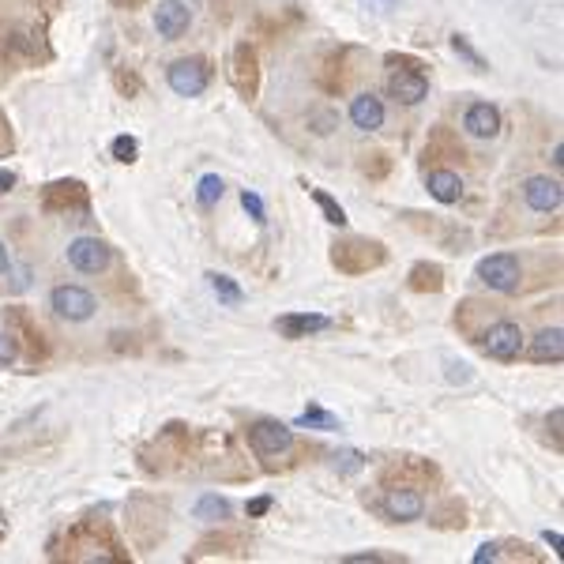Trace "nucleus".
Wrapping results in <instances>:
<instances>
[{
	"label": "nucleus",
	"mask_w": 564,
	"mask_h": 564,
	"mask_svg": "<svg viewBox=\"0 0 564 564\" xmlns=\"http://www.w3.org/2000/svg\"><path fill=\"white\" fill-rule=\"evenodd\" d=\"M222 192H226V185H222V177H218V174L200 177V188H196V196H200V204H204V207L218 204V200H222Z\"/></svg>",
	"instance_id": "b1692460"
},
{
	"label": "nucleus",
	"mask_w": 564,
	"mask_h": 564,
	"mask_svg": "<svg viewBox=\"0 0 564 564\" xmlns=\"http://www.w3.org/2000/svg\"><path fill=\"white\" fill-rule=\"evenodd\" d=\"M429 196L440 200V204H456L463 196L459 174H451V169H437V174H429Z\"/></svg>",
	"instance_id": "f3484780"
},
{
	"label": "nucleus",
	"mask_w": 564,
	"mask_h": 564,
	"mask_svg": "<svg viewBox=\"0 0 564 564\" xmlns=\"http://www.w3.org/2000/svg\"><path fill=\"white\" fill-rule=\"evenodd\" d=\"M275 327H278L282 338H308V335H317V331H327L331 320L320 317V313H287V317L275 320Z\"/></svg>",
	"instance_id": "ddd939ff"
},
{
	"label": "nucleus",
	"mask_w": 564,
	"mask_h": 564,
	"mask_svg": "<svg viewBox=\"0 0 564 564\" xmlns=\"http://www.w3.org/2000/svg\"><path fill=\"white\" fill-rule=\"evenodd\" d=\"M384 512L395 523H410V519H421V512H426V500H421L414 489H388L384 493Z\"/></svg>",
	"instance_id": "9b49d317"
},
{
	"label": "nucleus",
	"mask_w": 564,
	"mask_h": 564,
	"mask_svg": "<svg viewBox=\"0 0 564 564\" xmlns=\"http://www.w3.org/2000/svg\"><path fill=\"white\" fill-rule=\"evenodd\" d=\"M463 128L470 136H478V139H493L500 132V109L489 106V102H474L467 109V117H463Z\"/></svg>",
	"instance_id": "4468645a"
},
{
	"label": "nucleus",
	"mask_w": 564,
	"mask_h": 564,
	"mask_svg": "<svg viewBox=\"0 0 564 564\" xmlns=\"http://www.w3.org/2000/svg\"><path fill=\"white\" fill-rule=\"evenodd\" d=\"M486 560H497V546H482L474 553V564H486Z\"/></svg>",
	"instance_id": "473e14b6"
},
{
	"label": "nucleus",
	"mask_w": 564,
	"mask_h": 564,
	"mask_svg": "<svg viewBox=\"0 0 564 564\" xmlns=\"http://www.w3.org/2000/svg\"><path fill=\"white\" fill-rule=\"evenodd\" d=\"M207 278H211V290H215V297H218L222 305H241V301H245L241 287H237L230 275H207Z\"/></svg>",
	"instance_id": "aec40b11"
},
{
	"label": "nucleus",
	"mask_w": 564,
	"mask_h": 564,
	"mask_svg": "<svg viewBox=\"0 0 564 564\" xmlns=\"http://www.w3.org/2000/svg\"><path fill=\"white\" fill-rule=\"evenodd\" d=\"M109 260H113V252H109V245L98 241V237H76V241L68 245V264H72L76 271H83V275L106 271Z\"/></svg>",
	"instance_id": "20e7f679"
},
{
	"label": "nucleus",
	"mask_w": 564,
	"mask_h": 564,
	"mask_svg": "<svg viewBox=\"0 0 564 564\" xmlns=\"http://www.w3.org/2000/svg\"><path fill=\"white\" fill-rule=\"evenodd\" d=\"M388 91H391V98H399L403 106H418L421 98L429 95V83H426V76H421L418 68H399V72H391Z\"/></svg>",
	"instance_id": "1a4fd4ad"
},
{
	"label": "nucleus",
	"mask_w": 564,
	"mask_h": 564,
	"mask_svg": "<svg viewBox=\"0 0 564 564\" xmlns=\"http://www.w3.org/2000/svg\"><path fill=\"white\" fill-rule=\"evenodd\" d=\"M297 426H308V429H338V418L320 410V407H308L301 418H297Z\"/></svg>",
	"instance_id": "5701e85b"
},
{
	"label": "nucleus",
	"mask_w": 564,
	"mask_h": 564,
	"mask_svg": "<svg viewBox=\"0 0 564 564\" xmlns=\"http://www.w3.org/2000/svg\"><path fill=\"white\" fill-rule=\"evenodd\" d=\"M350 121H354L361 132H377V128L384 125V106H380V98L358 95V98L350 102Z\"/></svg>",
	"instance_id": "2eb2a0df"
},
{
	"label": "nucleus",
	"mask_w": 564,
	"mask_h": 564,
	"mask_svg": "<svg viewBox=\"0 0 564 564\" xmlns=\"http://www.w3.org/2000/svg\"><path fill=\"white\" fill-rule=\"evenodd\" d=\"M391 557H380V553H358V557H347V564H384Z\"/></svg>",
	"instance_id": "c85d7f7f"
},
{
	"label": "nucleus",
	"mask_w": 564,
	"mask_h": 564,
	"mask_svg": "<svg viewBox=\"0 0 564 564\" xmlns=\"http://www.w3.org/2000/svg\"><path fill=\"white\" fill-rule=\"evenodd\" d=\"M5 267H8V248L0 245V271H5Z\"/></svg>",
	"instance_id": "f704fd0d"
},
{
	"label": "nucleus",
	"mask_w": 564,
	"mask_h": 564,
	"mask_svg": "<svg viewBox=\"0 0 564 564\" xmlns=\"http://www.w3.org/2000/svg\"><path fill=\"white\" fill-rule=\"evenodd\" d=\"M234 83L241 95H257V53H252V45H237L234 49Z\"/></svg>",
	"instance_id": "dca6fc26"
},
{
	"label": "nucleus",
	"mask_w": 564,
	"mask_h": 564,
	"mask_svg": "<svg viewBox=\"0 0 564 564\" xmlns=\"http://www.w3.org/2000/svg\"><path fill=\"white\" fill-rule=\"evenodd\" d=\"M267 508H271V500H267V497H257V500L248 504V516H264Z\"/></svg>",
	"instance_id": "7c9ffc66"
},
{
	"label": "nucleus",
	"mask_w": 564,
	"mask_h": 564,
	"mask_svg": "<svg viewBox=\"0 0 564 564\" xmlns=\"http://www.w3.org/2000/svg\"><path fill=\"white\" fill-rule=\"evenodd\" d=\"M482 347H486V354L497 358V361H512V358H519V350H523V331H519L516 324L500 320V324H493V327L482 335Z\"/></svg>",
	"instance_id": "0eeeda50"
},
{
	"label": "nucleus",
	"mask_w": 564,
	"mask_h": 564,
	"mask_svg": "<svg viewBox=\"0 0 564 564\" xmlns=\"http://www.w3.org/2000/svg\"><path fill=\"white\" fill-rule=\"evenodd\" d=\"M49 305L61 320H91L95 317V297L83 287H56L49 294Z\"/></svg>",
	"instance_id": "39448f33"
},
{
	"label": "nucleus",
	"mask_w": 564,
	"mask_h": 564,
	"mask_svg": "<svg viewBox=\"0 0 564 564\" xmlns=\"http://www.w3.org/2000/svg\"><path fill=\"white\" fill-rule=\"evenodd\" d=\"M523 200H527V207H534V211L549 215V211H557V207H560L564 192H560V185H557V181H549V177H530V181L523 185Z\"/></svg>",
	"instance_id": "f8f14e48"
},
{
	"label": "nucleus",
	"mask_w": 564,
	"mask_h": 564,
	"mask_svg": "<svg viewBox=\"0 0 564 564\" xmlns=\"http://www.w3.org/2000/svg\"><path fill=\"white\" fill-rule=\"evenodd\" d=\"M87 207V188L79 181H56L45 188V211H83Z\"/></svg>",
	"instance_id": "9d476101"
},
{
	"label": "nucleus",
	"mask_w": 564,
	"mask_h": 564,
	"mask_svg": "<svg viewBox=\"0 0 564 564\" xmlns=\"http://www.w3.org/2000/svg\"><path fill=\"white\" fill-rule=\"evenodd\" d=\"M410 287H414V290H429V294H437V290L444 287V271H440L437 264H414V271H410Z\"/></svg>",
	"instance_id": "6ab92c4d"
},
{
	"label": "nucleus",
	"mask_w": 564,
	"mask_h": 564,
	"mask_svg": "<svg viewBox=\"0 0 564 564\" xmlns=\"http://www.w3.org/2000/svg\"><path fill=\"white\" fill-rule=\"evenodd\" d=\"M188 23H192V12L185 0H158V8H155V26H158V35L162 38H181L188 31Z\"/></svg>",
	"instance_id": "6e6552de"
},
{
	"label": "nucleus",
	"mask_w": 564,
	"mask_h": 564,
	"mask_svg": "<svg viewBox=\"0 0 564 564\" xmlns=\"http://www.w3.org/2000/svg\"><path fill=\"white\" fill-rule=\"evenodd\" d=\"M207 65L200 61V56H192V61H177L169 65V87H174L181 98H196L207 91Z\"/></svg>",
	"instance_id": "423d86ee"
},
{
	"label": "nucleus",
	"mask_w": 564,
	"mask_h": 564,
	"mask_svg": "<svg viewBox=\"0 0 564 564\" xmlns=\"http://www.w3.org/2000/svg\"><path fill=\"white\" fill-rule=\"evenodd\" d=\"M335 459H343V470H358L365 459L358 456V451H343V456H335Z\"/></svg>",
	"instance_id": "c756f323"
},
{
	"label": "nucleus",
	"mask_w": 564,
	"mask_h": 564,
	"mask_svg": "<svg viewBox=\"0 0 564 564\" xmlns=\"http://www.w3.org/2000/svg\"><path fill=\"white\" fill-rule=\"evenodd\" d=\"M241 207L248 211V218H252V222H267V211H264V200H260V196H257V192H248V188H245V192H241Z\"/></svg>",
	"instance_id": "a878e982"
},
{
	"label": "nucleus",
	"mask_w": 564,
	"mask_h": 564,
	"mask_svg": "<svg viewBox=\"0 0 564 564\" xmlns=\"http://www.w3.org/2000/svg\"><path fill=\"white\" fill-rule=\"evenodd\" d=\"M15 185V174H12V169H0V192H8Z\"/></svg>",
	"instance_id": "72a5a7b5"
},
{
	"label": "nucleus",
	"mask_w": 564,
	"mask_h": 564,
	"mask_svg": "<svg viewBox=\"0 0 564 564\" xmlns=\"http://www.w3.org/2000/svg\"><path fill=\"white\" fill-rule=\"evenodd\" d=\"M113 158H117V162H136V155H139V144H136V139L132 136H117V139H113Z\"/></svg>",
	"instance_id": "393cba45"
},
{
	"label": "nucleus",
	"mask_w": 564,
	"mask_h": 564,
	"mask_svg": "<svg viewBox=\"0 0 564 564\" xmlns=\"http://www.w3.org/2000/svg\"><path fill=\"white\" fill-rule=\"evenodd\" d=\"M248 448L257 451L264 459H275V456H287L294 448V433L282 426V421H252L248 426Z\"/></svg>",
	"instance_id": "f03ea898"
},
{
	"label": "nucleus",
	"mask_w": 564,
	"mask_h": 564,
	"mask_svg": "<svg viewBox=\"0 0 564 564\" xmlns=\"http://www.w3.org/2000/svg\"><path fill=\"white\" fill-rule=\"evenodd\" d=\"M331 260H335L338 271L361 275V271H369V267H380V264H384V245L365 241V237H350V241H343V245H335Z\"/></svg>",
	"instance_id": "f257e3e1"
},
{
	"label": "nucleus",
	"mask_w": 564,
	"mask_h": 564,
	"mask_svg": "<svg viewBox=\"0 0 564 564\" xmlns=\"http://www.w3.org/2000/svg\"><path fill=\"white\" fill-rule=\"evenodd\" d=\"M530 358H534V361H560V358H564V331H560V327L542 331L539 338H534Z\"/></svg>",
	"instance_id": "a211bd4d"
},
{
	"label": "nucleus",
	"mask_w": 564,
	"mask_h": 564,
	"mask_svg": "<svg viewBox=\"0 0 564 564\" xmlns=\"http://www.w3.org/2000/svg\"><path fill=\"white\" fill-rule=\"evenodd\" d=\"M196 516L207 519V523H222L226 516H230V504H226L222 497H215V493H207V497H200V504H196Z\"/></svg>",
	"instance_id": "412c9836"
},
{
	"label": "nucleus",
	"mask_w": 564,
	"mask_h": 564,
	"mask_svg": "<svg viewBox=\"0 0 564 564\" xmlns=\"http://www.w3.org/2000/svg\"><path fill=\"white\" fill-rule=\"evenodd\" d=\"M308 196H313V200H317V207L324 211V218H327L331 226H347V211L338 207L327 192H320V188H308Z\"/></svg>",
	"instance_id": "4be33fe9"
},
{
	"label": "nucleus",
	"mask_w": 564,
	"mask_h": 564,
	"mask_svg": "<svg viewBox=\"0 0 564 564\" xmlns=\"http://www.w3.org/2000/svg\"><path fill=\"white\" fill-rule=\"evenodd\" d=\"M478 278H482L486 287L497 290V294H512L519 287V260L512 257V252H497V257H486L482 264H478Z\"/></svg>",
	"instance_id": "7ed1b4c3"
},
{
	"label": "nucleus",
	"mask_w": 564,
	"mask_h": 564,
	"mask_svg": "<svg viewBox=\"0 0 564 564\" xmlns=\"http://www.w3.org/2000/svg\"><path fill=\"white\" fill-rule=\"evenodd\" d=\"M361 5H369L373 12H391L395 5H399V0H361Z\"/></svg>",
	"instance_id": "2f4dec72"
},
{
	"label": "nucleus",
	"mask_w": 564,
	"mask_h": 564,
	"mask_svg": "<svg viewBox=\"0 0 564 564\" xmlns=\"http://www.w3.org/2000/svg\"><path fill=\"white\" fill-rule=\"evenodd\" d=\"M451 45H456V53H463V56H467V61H470L474 68H486V65H482V56H478V53L467 45V38H463V35H456V38H451Z\"/></svg>",
	"instance_id": "cd10ccee"
},
{
	"label": "nucleus",
	"mask_w": 564,
	"mask_h": 564,
	"mask_svg": "<svg viewBox=\"0 0 564 564\" xmlns=\"http://www.w3.org/2000/svg\"><path fill=\"white\" fill-rule=\"evenodd\" d=\"M15 354H19V347H15V335H0V369H5V365H12V361H15Z\"/></svg>",
	"instance_id": "bb28decb"
}]
</instances>
